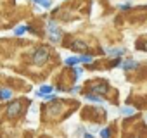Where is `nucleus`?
Returning a JSON list of instances; mask_svg holds the SVG:
<instances>
[{"label": "nucleus", "mask_w": 147, "mask_h": 138, "mask_svg": "<svg viewBox=\"0 0 147 138\" xmlns=\"http://www.w3.org/2000/svg\"><path fill=\"white\" fill-rule=\"evenodd\" d=\"M128 7H130V4H121V5H119V9H121V11H125V9H128Z\"/></svg>", "instance_id": "a211bd4d"}, {"label": "nucleus", "mask_w": 147, "mask_h": 138, "mask_svg": "<svg viewBox=\"0 0 147 138\" xmlns=\"http://www.w3.org/2000/svg\"><path fill=\"white\" fill-rule=\"evenodd\" d=\"M50 92H52V88L45 85V86H42V88H40V90H38L36 93H38V95H47V93H50Z\"/></svg>", "instance_id": "9b49d317"}, {"label": "nucleus", "mask_w": 147, "mask_h": 138, "mask_svg": "<svg viewBox=\"0 0 147 138\" xmlns=\"http://www.w3.org/2000/svg\"><path fill=\"white\" fill-rule=\"evenodd\" d=\"M83 138H94V136H92L90 133H85V135H83Z\"/></svg>", "instance_id": "6ab92c4d"}, {"label": "nucleus", "mask_w": 147, "mask_h": 138, "mask_svg": "<svg viewBox=\"0 0 147 138\" xmlns=\"http://www.w3.org/2000/svg\"><path fill=\"white\" fill-rule=\"evenodd\" d=\"M35 2H36L38 5H42V7H45V9H49V7L52 5V0H35Z\"/></svg>", "instance_id": "9d476101"}, {"label": "nucleus", "mask_w": 147, "mask_h": 138, "mask_svg": "<svg viewBox=\"0 0 147 138\" xmlns=\"http://www.w3.org/2000/svg\"><path fill=\"white\" fill-rule=\"evenodd\" d=\"M43 98H45V100H54V98H55V97H54V95H52V93H47V95H45V97H43Z\"/></svg>", "instance_id": "f3484780"}, {"label": "nucleus", "mask_w": 147, "mask_h": 138, "mask_svg": "<svg viewBox=\"0 0 147 138\" xmlns=\"http://www.w3.org/2000/svg\"><path fill=\"white\" fill-rule=\"evenodd\" d=\"M80 60H78V57H67L66 59V64L67 66H75V64H78Z\"/></svg>", "instance_id": "ddd939ff"}, {"label": "nucleus", "mask_w": 147, "mask_h": 138, "mask_svg": "<svg viewBox=\"0 0 147 138\" xmlns=\"http://www.w3.org/2000/svg\"><path fill=\"white\" fill-rule=\"evenodd\" d=\"M140 48H144V50L147 52V45H140Z\"/></svg>", "instance_id": "aec40b11"}, {"label": "nucleus", "mask_w": 147, "mask_h": 138, "mask_svg": "<svg viewBox=\"0 0 147 138\" xmlns=\"http://www.w3.org/2000/svg\"><path fill=\"white\" fill-rule=\"evenodd\" d=\"M19 111H21V100H16L14 104H11V105H9L7 114H9L11 117H14V116H18V114H19Z\"/></svg>", "instance_id": "7ed1b4c3"}, {"label": "nucleus", "mask_w": 147, "mask_h": 138, "mask_svg": "<svg viewBox=\"0 0 147 138\" xmlns=\"http://www.w3.org/2000/svg\"><path fill=\"white\" fill-rule=\"evenodd\" d=\"M12 97V92L11 90H7V88H2V90H0V98H2V100H9Z\"/></svg>", "instance_id": "423d86ee"}, {"label": "nucleus", "mask_w": 147, "mask_h": 138, "mask_svg": "<svg viewBox=\"0 0 147 138\" xmlns=\"http://www.w3.org/2000/svg\"><path fill=\"white\" fill-rule=\"evenodd\" d=\"M49 59V50L47 48H38L33 55V62L35 64H43L45 60Z\"/></svg>", "instance_id": "f257e3e1"}, {"label": "nucleus", "mask_w": 147, "mask_h": 138, "mask_svg": "<svg viewBox=\"0 0 147 138\" xmlns=\"http://www.w3.org/2000/svg\"><path fill=\"white\" fill-rule=\"evenodd\" d=\"M145 121H147V116H145Z\"/></svg>", "instance_id": "412c9836"}, {"label": "nucleus", "mask_w": 147, "mask_h": 138, "mask_svg": "<svg viewBox=\"0 0 147 138\" xmlns=\"http://www.w3.org/2000/svg\"><path fill=\"white\" fill-rule=\"evenodd\" d=\"M100 136H102V138H109V129H106V128H104V129L100 131Z\"/></svg>", "instance_id": "dca6fc26"}, {"label": "nucleus", "mask_w": 147, "mask_h": 138, "mask_svg": "<svg viewBox=\"0 0 147 138\" xmlns=\"http://www.w3.org/2000/svg\"><path fill=\"white\" fill-rule=\"evenodd\" d=\"M121 66H123V69H126V71H131V69H135L138 64H137L135 60H125Z\"/></svg>", "instance_id": "20e7f679"}, {"label": "nucleus", "mask_w": 147, "mask_h": 138, "mask_svg": "<svg viewBox=\"0 0 147 138\" xmlns=\"http://www.w3.org/2000/svg\"><path fill=\"white\" fill-rule=\"evenodd\" d=\"M106 52H107L111 57H119L125 50H123V48H106Z\"/></svg>", "instance_id": "39448f33"}, {"label": "nucleus", "mask_w": 147, "mask_h": 138, "mask_svg": "<svg viewBox=\"0 0 147 138\" xmlns=\"http://www.w3.org/2000/svg\"><path fill=\"white\" fill-rule=\"evenodd\" d=\"M49 35H50V40L52 42H57L61 38V29L54 23H49Z\"/></svg>", "instance_id": "f03ea898"}, {"label": "nucleus", "mask_w": 147, "mask_h": 138, "mask_svg": "<svg viewBox=\"0 0 147 138\" xmlns=\"http://www.w3.org/2000/svg\"><path fill=\"white\" fill-rule=\"evenodd\" d=\"M78 60H80V62H83V64H90L94 59H92L90 55H82V57H78Z\"/></svg>", "instance_id": "f8f14e48"}, {"label": "nucleus", "mask_w": 147, "mask_h": 138, "mask_svg": "<svg viewBox=\"0 0 147 138\" xmlns=\"http://www.w3.org/2000/svg\"><path fill=\"white\" fill-rule=\"evenodd\" d=\"M85 97H87V100H90V102H95V104H102V98H100V97H97V95H94V93H87Z\"/></svg>", "instance_id": "6e6552de"}, {"label": "nucleus", "mask_w": 147, "mask_h": 138, "mask_svg": "<svg viewBox=\"0 0 147 138\" xmlns=\"http://www.w3.org/2000/svg\"><path fill=\"white\" fill-rule=\"evenodd\" d=\"M73 48H76V50H85V43H83V42H75V43H73Z\"/></svg>", "instance_id": "2eb2a0df"}, {"label": "nucleus", "mask_w": 147, "mask_h": 138, "mask_svg": "<svg viewBox=\"0 0 147 138\" xmlns=\"http://www.w3.org/2000/svg\"><path fill=\"white\" fill-rule=\"evenodd\" d=\"M24 31H26V26H24V24H21V26H18V28H16V31H14V35H18V36H21V35H23Z\"/></svg>", "instance_id": "4468645a"}, {"label": "nucleus", "mask_w": 147, "mask_h": 138, "mask_svg": "<svg viewBox=\"0 0 147 138\" xmlns=\"http://www.w3.org/2000/svg\"><path fill=\"white\" fill-rule=\"evenodd\" d=\"M92 90H94L95 93H106V92H107V85H94Z\"/></svg>", "instance_id": "0eeeda50"}, {"label": "nucleus", "mask_w": 147, "mask_h": 138, "mask_svg": "<svg viewBox=\"0 0 147 138\" xmlns=\"http://www.w3.org/2000/svg\"><path fill=\"white\" fill-rule=\"evenodd\" d=\"M121 114H123V116H133V114H135V109H133V107H123V109H121Z\"/></svg>", "instance_id": "1a4fd4ad"}]
</instances>
